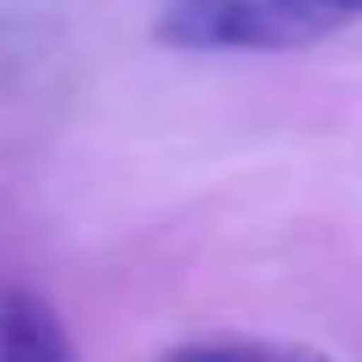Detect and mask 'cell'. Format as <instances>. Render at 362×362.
<instances>
[{"mask_svg":"<svg viewBox=\"0 0 362 362\" xmlns=\"http://www.w3.org/2000/svg\"><path fill=\"white\" fill-rule=\"evenodd\" d=\"M362 22V0H176L155 43L187 54H293Z\"/></svg>","mask_w":362,"mask_h":362,"instance_id":"obj_1","label":"cell"},{"mask_svg":"<svg viewBox=\"0 0 362 362\" xmlns=\"http://www.w3.org/2000/svg\"><path fill=\"white\" fill-rule=\"evenodd\" d=\"M69 341L59 309L22 283H0V362H69Z\"/></svg>","mask_w":362,"mask_h":362,"instance_id":"obj_2","label":"cell"},{"mask_svg":"<svg viewBox=\"0 0 362 362\" xmlns=\"http://www.w3.org/2000/svg\"><path fill=\"white\" fill-rule=\"evenodd\" d=\"M304 346H277V341H224V336H208V341H187L176 346L170 357H298Z\"/></svg>","mask_w":362,"mask_h":362,"instance_id":"obj_3","label":"cell"}]
</instances>
